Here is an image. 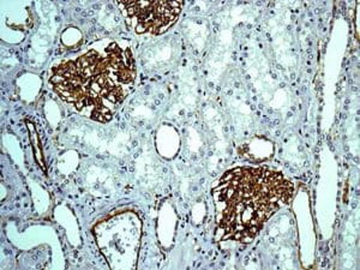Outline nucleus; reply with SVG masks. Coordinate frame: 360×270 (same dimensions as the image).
<instances>
[{
    "label": "nucleus",
    "mask_w": 360,
    "mask_h": 270,
    "mask_svg": "<svg viewBox=\"0 0 360 270\" xmlns=\"http://www.w3.org/2000/svg\"><path fill=\"white\" fill-rule=\"evenodd\" d=\"M123 8H127V16L135 21V28L139 33L152 32L160 34L176 22L181 4L169 1H131L123 3Z\"/></svg>",
    "instance_id": "f257e3e1"
}]
</instances>
